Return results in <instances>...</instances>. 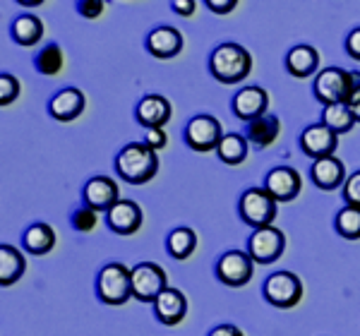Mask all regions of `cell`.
I'll list each match as a JSON object with an SVG mask.
<instances>
[{
  "mask_svg": "<svg viewBox=\"0 0 360 336\" xmlns=\"http://www.w3.org/2000/svg\"><path fill=\"white\" fill-rule=\"evenodd\" d=\"M115 171L130 185L149 183L159 171V156L144 142H130L115 156Z\"/></svg>",
  "mask_w": 360,
  "mask_h": 336,
  "instance_id": "6da1fadb",
  "label": "cell"
},
{
  "mask_svg": "<svg viewBox=\"0 0 360 336\" xmlns=\"http://www.w3.org/2000/svg\"><path fill=\"white\" fill-rule=\"evenodd\" d=\"M209 70L221 84H240L252 72V56L240 44H221L209 58Z\"/></svg>",
  "mask_w": 360,
  "mask_h": 336,
  "instance_id": "7a4b0ae2",
  "label": "cell"
},
{
  "mask_svg": "<svg viewBox=\"0 0 360 336\" xmlns=\"http://www.w3.org/2000/svg\"><path fill=\"white\" fill-rule=\"evenodd\" d=\"M96 293L106 305H125L132 298V269L120 262L106 264L98 271Z\"/></svg>",
  "mask_w": 360,
  "mask_h": 336,
  "instance_id": "3957f363",
  "label": "cell"
},
{
  "mask_svg": "<svg viewBox=\"0 0 360 336\" xmlns=\"http://www.w3.org/2000/svg\"><path fill=\"white\" fill-rule=\"evenodd\" d=\"M276 205L278 202L266 193L264 188H250L240 195L238 202V214L248 226H252L255 231L269 228L276 219Z\"/></svg>",
  "mask_w": 360,
  "mask_h": 336,
  "instance_id": "277c9868",
  "label": "cell"
},
{
  "mask_svg": "<svg viewBox=\"0 0 360 336\" xmlns=\"http://www.w3.org/2000/svg\"><path fill=\"white\" fill-rule=\"evenodd\" d=\"M168 288V276L159 264L139 262L132 266V298L139 303H156Z\"/></svg>",
  "mask_w": 360,
  "mask_h": 336,
  "instance_id": "5b68a950",
  "label": "cell"
},
{
  "mask_svg": "<svg viewBox=\"0 0 360 336\" xmlns=\"http://www.w3.org/2000/svg\"><path fill=\"white\" fill-rule=\"evenodd\" d=\"M264 298L266 303H271L274 308L288 310L295 308L303 298V283L293 271H276L264 281Z\"/></svg>",
  "mask_w": 360,
  "mask_h": 336,
  "instance_id": "8992f818",
  "label": "cell"
},
{
  "mask_svg": "<svg viewBox=\"0 0 360 336\" xmlns=\"http://www.w3.org/2000/svg\"><path fill=\"white\" fill-rule=\"evenodd\" d=\"M185 144L195 152L205 154L212 149H219V144L224 140L221 123H219L214 115H195L188 125H185Z\"/></svg>",
  "mask_w": 360,
  "mask_h": 336,
  "instance_id": "52a82bcc",
  "label": "cell"
},
{
  "mask_svg": "<svg viewBox=\"0 0 360 336\" xmlns=\"http://www.w3.org/2000/svg\"><path fill=\"white\" fill-rule=\"evenodd\" d=\"M312 89H315L317 101L324 103V108L334 103H346L348 89H351V72L341 67H324L315 77Z\"/></svg>",
  "mask_w": 360,
  "mask_h": 336,
  "instance_id": "ba28073f",
  "label": "cell"
},
{
  "mask_svg": "<svg viewBox=\"0 0 360 336\" xmlns=\"http://www.w3.org/2000/svg\"><path fill=\"white\" fill-rule=\"evenodd\" d=\"M283 247H286V238H283V233L278 228H274V226L255 231L248 240V254L252 257L255 264L276 262L283 254Z\"/></svg>",
  "mask_w": 360,
  "mask_h": 336,
  "instance_id": "9c48e42d",
  "label": "cell"
},
{
  "mask_svg": "<svg viewBox=\"0 0 360 336\" xmlns=\"http://www.w3.org/2000/svg\"><path fill=\"white\" fill-rule=\"evenodd\" d=\"M252 269H255V262L252 257L240 250H229L219 257L217 262V276L219 281L226 283V286H233V288H240L252 279Z\"/></svg>",
  "mask_w": 360,
  "mask_h": 336,
  "instance_id": "30bf717a",
  "label": "cell"
},
{
  "mask_svg": "<svg viewBox=\"0 0 360 336\" xmlns=\"http://www.w3.org/2000/svg\"><path fill=\"white\" fill-rule=\"evenodd\" d=\"M303 181H300V173L291 166H276L266 173L264 190L274 197L276 202H291L300 195Z\"/></svg>",
  "mask_w": 360,
  "mask_h": 336,
  "instance_id": "8fae6325",
  "label": "cell"
},
{
  "mask_svg": "<svg viewBox=\"0 0 360 336\" xmlns=\"http://www.w3.org/2000/svg\"><path fill=\"white\" fill-rule=\"evenodd\" d=\"M336 147H339V135L329 130L324 123H315L305 127L300 135V149L310 156V159H324V156H334Z\"/></svg>",
  "mask_w": 360,
  "mask_h": 336,
  "instance_id": "7c38bea8",
  "label": "cell"
},
{
  "mask_svg": "<svg viewBox=\"0 0 360 336\" xmlns=\"http://www.w3.org/2000/svg\"><path fill=\"white\" fill-rule=\"evenodd\" d=\"M82 197H84V205L91 207L94 212H108L120 202V190L118 183L111 181L108 176H94L86 181Z\"/></svg>",
  "mask_w": 360,
  "mask_h": 336,
  "instance_id": "4fadbf2b",
  "label": "cell"
},
{
  "mask_svg": "<svg viewBox=\"0 0 360 336\" xmlns=\"http://www.w3.org/2000/svg\"><path fill=\"white\" fill-rule=\"evenodd\" d=\"M266 106H269V94L257 84L243 86L233 96V113L240 120H245V123H252V120L262 118Z\"/></svg>",
  "mask_w": 360,
  "mask_h": 336,
  "instance_id": "5bb4252c",
  "label": "cell"
},
{
  "mask_svg": "<svg viewBox=\"0 0 360 336\" xmlns=\"http://www.w3.org/2000/svg\"><path fill=\"white\" fill-rule=\"evenodd\" d=\"M106 224L113 233L132 235V233H137L139 226H142V209H139L137 202L120 200L118 205L106 212Z\"/></svg>",
  "mask_w": 360,
  "mask_h": 336,
  "instance_id": "9a60e30c",
  "label": "cell"
},
{
  "mask_svg": "<svg viewBox=\"0 0 360 336\" xmlns=\"http://www.w3.org/2000/svg\"><path fill=\"white\" fill-rule=\"evenodd\" d=\"M137 120L147 130H164V125L171 120V103L159 94H147L137 103Z\"/></svg>",
  "mask_w": 360,
  "mask_h": 336,
  "instance_id": "2e32d148",
  "label": "cell"
},
{
  "mask_svg": "<svg viewBox=\"0 0 360 336\" xmlns=\"http://www.w3.org/2000/svg\"><path fill=\"white\" fill-rule=\"evenodd\" d=\"M147 51L154 58H161V60L178 56L183 51V34L176 27H168V25L156 27L147 37Z\"/></svg>",
  "mask_w": 360,
  "mask_h": 336,
  "instance_id": "e0dca14e",
  "label": "cell"
},
{
  "mask_svg": "<svg viewBox=\"0 0 360 336\" xmlns=\"http://www.w3.org/2000/svg\"><path fill=\"white\" fill-rule=\"evenodd\" d=\"M84 111V94L75 86H65L49 101V113L60 123H70V120L79 118Z\"/></svg>",
  "mask_w": 360,
  "mask_h": 336,
  "instance_id": "ac0fdd59",
  "label": "cell"
},
{
  "mask_svg": "<svg viewBox=\"0 0 360 336\" xmlns=\"http://www.w3.org/2000/svg\"><path fill=\"white\" fill-rule=\"evenodd\" d=\"M154 312L161 324L173 327V324L183 322L185 312H188V300H185L183 291H178V288H166L154 303Z\"/></svg>",
  "mask_w": 360,
  "mask_h": 336,
  "instance_id": "d6986e66",
  "label": "cell"
},
{
  "mask_svg": "<svg viewBox=\"0 0 360 336\" xmlns=\"http://www.w3.org/2000/svg\"><path fill=\"white\" fill-rule=\"evenodd\" d=\"M310 178L319 190H336L346 183V168L336 156H324V159L312 161Z\"/></svg>",
  "mask_w": 360,
  "mask_h": 336,
  "instance_id": "ffe728a7",
  "label": "cell"
},
{
  "mask_svg": "<svg viewBox=\"0 0 360 336\" xmlns=\"http://www.w3.org/2000/svg\"><path fill=\"white\" fill-rule=\"evenodd\" d=\"M317 67H319V53L312 46L300 44L288 51V56H286L288 75H293V77H298V79H305V77H310L312 72H317Z\"/></svg>",
  "mask_w": 360,
  "mask_h": 336,
  "instance_id": "44dd1931",
  "label": "cell"
},
{
  "mask_svg": "<svg viewBox=\"0 0 360 336\" xmlns=\"http://www.w3.org/2000/svg\"><path fill=\"white\" fill-rule=\"evenodd\" d=\"M27 269L25 254L17 250L15 245H0V283L3 286H13L20 281V276Z\"/></svg>",
  "mask_w": 360,
  "mask_h": 336,
  "instance_id": "7402d4cb",
  "label": "cell"
},
{
  "mask_svg": "<svg viewBox=\"0 0 360 336\" xmlns=\"http://www.w3.org/2000/svg\"><path fill=\"white\" fill-rule=\"evenodd\" d=\"M278 130H281V125H278L276 115H262V118L248 123L245 137H248V142L252 144V147L264 149L278 137Z\"/></svg>",
  "mask_w": 360,
  "mask_h": 336,
  "instance_id": "603a6c76",
  "label": "cell"
},
{
  "mask_svg": "<svg viewBox=\"0 0 360 336\" xmlns=\"http://www.w3.org/2000/svg\"><path fill=\"white\" fill-rule=\"evenodd\" d=\"M10 37L20 46H34L44 37V22L37 15H20L10 27Z\"/></svg>",
  "mask_w": 360,
  "mask_h": 336,
  "instance_id": "cb8c5ba5",
  "label": "cell"
},
{
  "mask_svg": "<svg viewBox=\"0 0 360 336\" xmlns=\"http://www.w3.org/2000/svg\"><path fill=\"white\" fill-rule=\"evenodd\" d=\"M56 245V231L49 224H32L25 231V247L32 254H46Z\"/></svg>",
  "mask_w": 360,
  "mask_h": 336,
  "instance_id": "d4e9b609",
  "label": "cell"
},
{
  "mask_svg": "<svg viewBox=\"0 0 360 336\" xmlns=\"http://www.w3.org/2000/svg\"><path fill=\"white\" fill-rule=\"evenodd\" d=\"M217 154H219V159H221L224 164H229V166L243 164V161H245V156H248L245 137L238 135V132H229V135H224V140H221V144H219Z\"/></svg>",
  "mask_w": 360,
  "mask_h": 336,
  "instance_id": "484cf974",
  "label": "cell"
},
{
  "mask_svg": "<svg viewBox=\"0 0 360 336\" xmlns=\"http://www.w3.org/2000/svg\"><path fill=\"white\" fill-rule=\"evenodd\" d=\"M166 247H168V252H171V257L188 259L197 247V233L193 228H185V226L183 228L171 231V235H168V240H166Z\"/></svg>",
  "mask_w": 360,
  "mask_h": 336,
  "instance_id": "4316f807",
  "label": "cell"
},
{
  "mask_svg": "<svg viewBox=\"0 0 360 336\" xmlns=\"http://www.w3.org/2000/svg\"><path fill=\"white\" fill-rule=\"evenodd\" d=\"M322 123L334 130L336 135H344V132H351L353 125H356V118H353L351 108L346 103H334V106H327L322 111Z\"/></svg>",
  "mask_w": 360,
  "mask_h": 336,
  "instance_id": "83f0119b",
  "label": "cell"
},
{
  "mask_svg": "<svg viewBox=\"0 0 360 336\" xmlns=\"http://www.w3.org/2000/svg\"><path fill=\"white\" fill-rule=\"evenodd\" d=\"M334 228L341 238L360 240V209L358 207H344L334 219Z\"/></svg>",
  "mask_w": 360,
  "mask_h": 336,
  "instance_id": "f1b7e54d",
  "label": "cell"
},
{
  "mask_svg": "<svg viewBox=\"0 0 360 336\" xmlns=\"http://www.w3.org/2000/svg\"><path fill=\"white\" fill-rule=\"evenodd\" d=\"M63 63H65V56H63V49L58 44H49L39 51L37 56V70L41 75H58L63 70Z\"/></svg>",
  "mask_w": 360,
  "mask_h": 336,
  "instance_id": "f546056e",
  "label": "cell"
},
{
  "mask_svg": "<svg viewBox=\"0 0 360 336\" xmlns=\"http://www.w3.org/2000/svg\"><path fill=\"white\" fill-rule=\"evenodd\" d=\"M20 91H22V86L15 75H8V72L0 75V103H3V106H10V103L20 96Z\"/></svg>",
  "mask_w": 360,
  "mask_h": 336,
  "instance_id": "4dcf8cb0",
  "label": "cell"
},
{
  "mask_svg": "<svg viewBox=\"0 0 360 336\" xmlns=\"http://www.w3.org/2000/svg\"><path fill=\"white\" fill-rule=\"evenodd\" d=\"M98 221V212H94L91 207L82 205L79 209L72 212V226L75 231H82V233H86V231H91Z\"/></svg>",
  "mask_w": 360,
  "mask_h": 336,
  "instance_id": "1f68e13d",
  "label": "cell"
},
{
  "mask_svg": "<svg viewBox=\"0 0 360 336\" xmlns=\"http://www.w3.org/2000/svg\"><path fill=\"white\" fill-rule=\"evenodd\" d=\"M346 106L351 108V113H353V118H356V123H360V72L358 70L351 72V89H348Z\"/></svg>",
  "mask_w": 360,
  "mask_h": 336,
  "instance_id": "d6a6232c",
  "label": "cell"
},
{
  "mask_svg": "<svg viewBox=\"0 0 360 336\" xmlns=\"http://www.w3.org/2000/svg\"><path fill=\"white\" fill-rule=\"evenodd\" d=\"M344 200L346 207H358L360 209V171L351 173L344 183Z\"/></svg>",
  "mask_w": 360,
  "mask_h": 336,
  "instance_id": "836d02e7",
  "label": "cell"
},
{
  "mask_svg": "<svg viewBox=\"0 0 360 336\" xmlns=\"http://www.w3.org/2000/svg\"><path fill=\"white\" fill-rule=\"evenodd\" d=\"M103 8H106V5H103L101 0H82V3H77V13L82 17H89V20L101 15Z\"/></svg>",
  "mask_w": 360,
  "mask_h": 336,
  "instance_id": "e575fe53",
  "label": "cell"
},
{
  "mask_svg": "<svg viewBox=\"0 0 360 336\" xmlns=\"http://www.w3.org/2000/svg\"><path fill=\"white\" fill-rule=\"evenodd\" d=\"M144 144H147L149 149H154V152H159V149H164L166 147V142H168V137H166V132L164 130H147L144 132Z\"/></svg>",
  "mask_w": 360,
  "mask_h": 336,
  "instance_id": "d590c367",
  "label": "cell"
},
{
  "mask_svg": "<svg viewBox=\"0 0 360 336\" xmlns=\"http://www.w3.org/2000/svg\"><path fill=\"white\" fill-rule=\"evenodd\" d=\"M346 53L351 56L353 60L360 63V27L353 29V32L348 34V39H346Z\"/></svg>",
  "mask_w": 360,
  "mask_h": 336,
  "instance_id": "8d00e7d4",
  "label": "cell"
},
{
  "mask_svg": "<svg viewBox=\"0 0 360 336\" xmlns=\"http://www.w3.org/2000/svg\"><path fill=\"white\" fill-rule=\"evenodd\" d=\"M205 5H207L209 10H212V13H217V15H229L231 10L238 8L236 0H219V3H217V0H207Z\"/></svg>",
  "mask_w": 360,
  "mask_h": 336,
  "instance_id": "74e56055",
  "label": "cell"
},
{
  "mask_svg": "<svg viewBox=\"0 0 360 336\" xmlns=\"http://www.w3.org/2000/svg\"><path fill=\"white\" fill-rule=\"evenodd\" d=\"M171 8H173V13L183 15V17H190V15L195 13L197 3H195V0H173Z\"/></svg>",
  "mask_w": 360,
  "mask_h": 336,
  "instance_id": "f35d334b",
  "label": "cell"
},
{
  "mask_svg": "<svg viewBox=\"0 0 360 336\" xmlns=\"http://www.w3.org/2000/svg\"><path fill=\"white\" fill-rule=\"evenodd\" d=\"M209 336H245L240 332V329L236 327V324H219V327H214Z\"/></svg>",
  "mask_w": 360,
  "mask_h": 336,
  "instance_id": "ab89813d",
  "label": "cell"
}]
</instances>
